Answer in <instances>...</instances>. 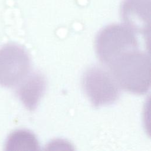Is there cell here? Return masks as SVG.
I'll return each mask as SVG.
<instances>
[{"mask_svg":"<svg viewBox=\"0 0 151 151\" xmlns=\"http://www.w3.org/2000/svg\"><path fill=\"white\" fill-rule=\"evenodd\" d=\"M109 67L117 85L137 94L147 92L150 86V59L146 52L137 50L123 54Z\"/></svg>","mask_w":151,"mask_h":151,"instance_id":"1","label":"cell"},{"mask_svg":"<svg viewBox=\"0 0 151 151\" xmlns=\"http://www.w3.org/2000/svg\"><path fill=\"white\" fill-rule=\"evenodd\" d=\"M30 70L27 51L16 44H7L0 49V85L14 87L21 83Z\"/></svg>","mask_w":151,"mask_h":151,"instance_id":"4","label":"cell"},{"mask_svg":"<svg viewBox=\"0 0 151 151\" xmlns=\"http://www.w3.org/2000/svg\"><path fill=\"white\" fill-rule=\"evenodd\" d=\"M138 46L134 32L122 24L106 27L100 31L95 41L97 54L107 66L123 54L137 50Z\"/></svg>","mask_w":151,"mask_h":151,"instance_id":"2","label":"cell"},{"mask_svg":"<svg viewBox=\"0 0 151 151\" xmlns=\"http://www.w3.org/2000/svg\"><path fill=\"white\" fill-rule=\"evenodd\" d=\"M121 16L126 25L134 32L150 34V0H124L121 6Z\"/></svg>","mask_w":151,"mask_h":151,"instance_id":"5","label":"cell"},{"mask_svg":"<svg viewBox=\"0 0 151 151\" xmlns=\"http://www.w3.org/2000/svg\"><path fill=\"white\" fill-rule=\"evenodd\" d=\"M46 88V80L40 73H34L27 76L21 82L17 93L19 99L29 110L36 109Z\"/></svg>","mask_w":151,"mask_h":151,"instance_id":"6","label":"cell"},{"mask_svg":"<svg viewBox=\"0 0 151 151\" xmlns=\"http://www.w3.org/2000/svg\"><path fill=\"white\" fill-rule=\"evenodd\" d=\"M82 86L95 107L110 104L116 101L119 96V86L112 76L99 67H90L84 73Z\"/></svg>","mask_w":151,"mask_h":151,"instance_id":"3","label":"cell"},{"mask_svg":"<svg viewBox=\"0 0 151 151\" xmlns=\"http://www.w3.org/2000/svg\"><path fill=\"white\" fill-rule=\"evenodd\" d=\"M6 150H38L40 146L35 136L26 130H18L12 133L6 143Z\"/></svg>","mask_w":151,"mask_h":151,"instance_id":"7","label":"cell"}]
</instances>
